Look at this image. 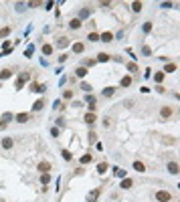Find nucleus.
Returning a JSON list of instances; mask_svg holds the SVG:
<instances>
[{"label": "nucleus", "mask_w": 180, "mask_h": 202, "mask_svg": "<svg viewBox=\"0 0 180 202\" xmlns=\"http://www.w3.org/2000/svg\"><path fill=\"white\" fill-rule=\"evenodd\" d=\"M156 200L158 202H170L172 200V194L166 192V190H158V192H156Z\"/></svg>", "instance_id": "f257e3e1"}, {"label": "nucleus", "mask_w": 180, "mask_h": 202, "mask_svg": "<svg viewBox=\"0 0 180 202\" xmlns=\"http://www.w3.org/2000/svg\"><path fill=\"white\" fill-rule=\"evenodd\" d=\"M2 146H4V148H12V140H10V137H4V140H2Z\"/></svg>", "instance_id": "b1692460"}, {"label": "nucleus", "mask_w": 180, "mask_h": 202, "mask_svg": "<svg viewBox=\"0 0 180 202\" xmlns=\"http://www.w3.org/2000/svg\"><path fill=\"white\" fill-rule=\"evenodd\" d=\"M85 101H87V103H89V105H93V103H95V97H93V95H89V93H87Z\"/></svg>", "instance_id": "473e14b6"}, {"label": "nucleus", "mask_w": 180, "mask_h": 202, "mask_svg": "<svg viewBox=\"0 0 180 202\" xmlns=\"http://www.w3.org/2000/svg\"><path fill=\"white\" fill-rule=\"evenodd\" d=\"M67 45H69V39H65V36H61V39H59V43H57V47H61V49H63V47H67Z\"/></svg>", "instance_id": "412c9836"}, {"label": "nucleus", "mask_w": 180, "mask_h": 202, "mask_svg": "<svg viewBox=\"0 0 180 202\" xmlns=\"http://www.w3.org/2000/svg\"><path fill=\"white\" fill-rule=\"evenodd\" d=\"M69 28H73V30H77V28H81V20L79 18H73L71 22H69Z\"/></svg>", "instance_id": "9b49d317"}, {"label": "nucleus", "mask_w": 180, "mask_h": 202, "mask_svg": "<svg viewBox=\"0 0 180 202\" xmlns=\"http://www.w3.org/2000/svg\"><path fill=\"white\" fill-rule=\"evenodd\" d=\"M43 53H45V55H51V53H53V47H51V45H45V47H43Z\"/></svg>", "instance_id": "7c9ffc66"}, {"label": "nucleus", "mask_w": 180, "mask_h": 202, "mask_svg": "<svg viewBox=\"0 0 180 202\" xmlns=\"http://www.w3.org/2000/svg\"><path fill=\"white\" fill-rule=\"evenodd\" d=\"M87 123V125H91V123H95V113H87L85 115V119H83Z\"/></svg>", "instance_id": "dca6fc26"}, {"label": "nucleus", "mask_w": 180, "mask_h": 202, "mask_svg": "<svg viewBox=\"0 0 180 202\" xmlns=\"http://www.w3.org/2000/svg\"><path fill=\"white\" fill-rule=\"evenodd\" d=\"M97 196H99V188H95L93 192L89 194V198H87V200H89V202H95V200H97Z\"/></svg>", "instance_id": "a211bd4d"}, {"label": "nucleus", "mask_w": 180, "mask_h": 202, "mask_svg": "<svg viewBox=\"0 0 180 202\" xmlns=\"http://www.w3.org/2000/svg\"><path fill=\"white\" fill-rule=\"evenodd\" d=\"M109 125H111V119L105 117V119H103V128H109Z\"/></svg>", "instance_id": "79ce46f5"}, {"label": "nucleus", "mask_w": 180, "mask_h": 202, "mask_svg": "<svg viewBox=\"0 0 180 202\" xmlns=\"http://www.w3.org/2000/svg\"><path fill=\"white\" fill-rule=\"evenodd\" d=\"M37 168H39L43 174H49V170H51V164H49V162H39V166H37Z\"/></svg>", "instance_id": "39448f33"}, {"label": "nucleus", "mask_w": 180, "mask_h": 202, "mask_svg": "<svg viewBox=\"0 0 180 202\" xmlns=\"http://www.w3.org/2000/svg\"><path fill=\"white\" fill-rule=\"evenodd\" d=\"M61 154H63V158H65L67 162L71 160V158H73V156H71V152H69V150H61Z\"/></svg>", "instance_id": "a878e982"}, {"label": "nucleus", "mask_w": 180, "mask_h": 202, "mask_svg": "<svg viewBox=\"0 0 180 202\" xmlns=\"http://www.w3.org/2000/svg\"><path fill=\"white\" fill-rule=\"evenodd\" d=\"M114 93H115L114 87H105V89H103V97H111Z\"/></svg>", "instance_id": "aec40b11"}, {"label": "nucleus", "mask_w": 180, "mask_h": 202, "mask_svg": "<svg viewBox=\"0 0 180 202\" xmlns=\"http://www.w3.org/2000/svg\"><path fill=\"white\" fill-rule=\"evenodd\" d=\"M10 77H12V71H10V69H2V71H0V81L10 79Z\"/></svg>", "instance_id": "423d86ee"}, {"label": "nucleus", "mask_w": 180, "mask_h": 202, "mask_svg": "<svg viewBox=\"0 0 180 202\" xmlns=\"http://www.w3.org/2000/svg\"><path fill=\"white\" fill-rule=\"evenodd\" d=\"M4 128H6V121H2V119H0V129H4Z\"/></svg>", "instance_id": "37998d69"}, {"label": "nucleus", "mask_w": 180, "mask_h": 202, "mask_svg": "<svg viewBox=\"0 0 180 202\" xmlns=\"http://www.w3.org/2000/svg\"><path fill=\"white\" fill-rule=\"evenodd\" d=\"M31 91H34V93H45L47 87H45V85H39V83H33V85H31Z\"/></svg>", "instance_id": "20e7f679"}, {"label": "nucleus", "mask_w": 180, "mask_h": 202, "mask_svg": "<svg viewBox=\"0 0 180 202\" xmlns=\"http://www.w3.org/2000/svg\"><path fill=\"white\" fill-rule=\"evenodd\" d=\"M132 186H133V182L130 180V178H124V182H121V188H124V190H130Z\"/></svg>", "instance_id": "4468645a"}, {"label": "nucleus", "mask_w": 180, "mask_h": 202, "mask_svg": "<svg viewBox=\"0 0 180 202\" xmlns=\"http://www.w3.org/2000/svg\"><path fill=\"white\" fill-rule=\"evenodd\" d=\"M168 172L170 174H178V162H170L168 164Z\"/></svg>", "instance_id": "0eeeda50"}, {"label": "nucleus", "mask_w": 180, "mask_h": 202, "mask_svg": "<svg viewBox=\"0 0 180 202\" xmlns=\"http://www.w3.org/2000/svg\"><path fill=\"white\" fill-rule=\"evenodd\" d=\"M174 71H176V65H174V63H168L166 67H164V73H174Z\"/></svg>", "instance_id": "6ab92c4d"}, {"label": "nucleus", "mask_w": 180, "mask_h": 202, "mask_svg": "<svg viewBox=\"0 0 180 202\" xmlns=\"http://www.w3.org/2000/svg\"><path fill=\"white\" fill-rule=\"evenodd\" d=\"M127 69H130V71H138V65H136V63H130Z\"/></svg>", "instance_id": "a19ab883"}, {"label": "nucleus", "mask_w": 180, "mask_h": 202, "mask_svg": "<svg viewBox=\"0 0 180 202\" xmlns=\"http://www.w3.org/2000/svg\"><path fill=\"white\" fill-rule=\"evenodd\" d=\"M99 39L103 40V43H111V40H114V34L111 33H103V34H99Z\"/></svg>", "instance_id": "9d476101"}, {"label": "nucleus", "mask_w": 180, "mask_h": 202, "mask_svg": "<svg viewBox=\"0 0 180 202\" xmlns=\"http://www.w3.org/2000/svg\"><path fill=\"white\" fill-rule=\"evenodd\" d=\"M97 172H99V174H105V172H107V164H105V162H101L99 166H97Z\"/></svg>", "instance_id": "4be33fe9"}, {"label": "nucleus", "mask_w": 180, "mask_h": 202, "mask_svg": "<svg viewBox=\"0 0 180 202\" xmlns=\"http://www.w3.org/2000/svg\"><path fill=\"white\" fill-rule=\"evenodd\" d=\"M152 30V22H144V33H150Z\"/></svg>", "instance_id": "f704fd0d"}, {"label": "nucleus", "mask_w": 180, "mask_h": 202, "mask_svg": "<svg viewBox=\"0 0 180 202\" xmlns=\"http://www.w3.org/2000/svg\"><path fill=\"white\" fill-rule=\"evenodd\" d=\"M133 170H136V172H146V166H144V162H133Z\"/></svg>", "instance_id": "6e6552de"}, {"label": "nucleus", "mask_w": 180, "mask_h": 202, "mask_svg": "<svg viewBox=\"0 0 180 202\" xmlns=\"http://www.w3.org/2000/svg\"><path fill=\"white\" fill-rule=\"evenodd\" d=\"M115 176H120V178H124V176H126V172H124V170H120V168H115Z\"/></svg>", "instance_id": "58836bf2"}, {"label": "nucleus", "mask_w": 180, "mask_h": 202, "mask_svg": "<svg viewBox=\"0 0 180 202\" xmlns=\"http://www.w3.org/2000/svg\"><path fill=\"white\" fill-rule=\"evenodd\" d=\"M89 14H91V10H87V8H83V10H81V18H85V16H89ZM79 18V20H81Z\"/></svg>", "instance_id": "c9c22d12"}, {"label": "nucleus", "mask_w": 180, "mask_h": 202, "mask_svg": "<svg viewBox=\"0 0 180 202\" xmlns=\"http://www.w3.org/2000/svg\"><path fill=\"white\" fill-rule=\"evenodd\" d=\"M81 89H83V91H85V93H91V85H89V83H81Z\"/></svg>", "instance_id": "bb28decb"}, {"label": "nucleus", "mask_w": 180, "mask_h": 202, "mask_svg": "<svg viewBox=\"0 0 180 202\" xmlns=\"http://www.w3.org/2000/svg\"><path fill=\"white\" fill-rule=\"evenodd\" d=\"M95 63H97V61H85V63H83V67H93V65H95Z\"/></svg>", "instance_id": "e433bc0d"}, {"label": "nucleus", "mask_w": 180, "mask_h": 202, "mask_svg": "<svg viewBox=\"0 0 180 202\" xmlns=\"http://www.w3.org/2000/svg\"><path fill=\"white\" fill-rule=\"evenodd\" d=\"M6 34H10V28H8V27L0 28V36H6Z\"/></svg>", "instance_id": "72a5a7b5"}, {"label": "nucleus", "mask_w": 180, "mask_h": 202, "mask_svg": "<svg viewBox=\"0 0 180 202\" xmlns=\"http://www.w3.org/2000/svg\"><path fill=\"white\" fill-rule=\"evenodd\" d=\"M172 113H174V109L170 105H164L160 109V119H168V117H172Z\"/></svg>", "instance_id": "f03ea898"}, {"label": "nucleus", "mask_w": 180, "mask_h": 202, "mask_svg": "<svg viewBox=\"0 0 180 202\" xmlns=\"http://www.w3.org/2000/svg\"><path fill=\"white\" fill-rule=\"evenodd\" d=\"M89 40H91V43H97V40H99V34H97V33H91V34H89Z\"/></svg>", "instance_id": "c756f323"}, {"label": "nucleus", "mask_w": 180, "mask_h": 202, "mask_svg": "<svg viewBox=\"0 0 180 202\" xmlns=\"http://www.w3.org/2000/svg\"><path fill=\"white\" fill-rule=\"evenodd\" d=\"M85 51V45L83 43H75L73 45V53H83Z\"/></svg>", "instance_id": "ddd939ff"}, {"label": "nucleus", "mask_w": 180, "mask_h": 202, "mask_svg": "<svg viewBox=\"0 0 180 202\" xmlns=\"http://www.w3.org/2000/svg\"><path fill=\"white\" fill-rule=\"evenodd\" d=\"M132 10H133V12H140V10H142V2H133Z\"/></svg>", "instance_id": "cd10ccee"}, {"label": "nucleus", "mask_w": 180, "mask_h": 202, "mask_svg": "<svg viewBox=\"0 0 180 202\" xmlns=\"http://www.w3.org/2000/svg\"><path fill=\"white\" fill-rule=\"evenodd\" d=\"M49 180H51V178H49V174H43V178H40V182H43V184H49Z\"/></svg>", "instance_id": "ea45409f"}, {"label": "nucleus", "mask_w": 180, "mask_h": 202, "mask_svg": "<svg viewBox=\"0 0 180 202\" xmlns=\"http://www.w3.org/2000/svg\"><path fill=\"white\" fill-rule=\"evenodd\" d=\"M45 107V101L39 99V101H34V105H33V111H40V109Z\"/></svg>", "instance_id": "2eb2a0df"}, {"label": "nucleus", "mask_w": 180, "mask_h": 202, "mask_svg": "<svg viewBox=\"0 0 180 202\" xmlns=\"http://www.w3.org/2000/svg\"><path fill=\"white\" fill-rule=\"evenodd\" d=\"M63 97H65V99H71V97H73V91H69V89H67L65 93H63Z\"/></svg>", "instance_id": "4c0bfd02"}, {"label": "nucleus", "mask_w": 180, "mask_h": 202, "mask_svg": "<svg viewBox=\"0 0 180 202\" xmlns=\"http://www.w3.org/2000/svg\"><path fill=\"white\" fill-rule=\"evenodd\" d=\"M75 75H77V77H85V75H87V69L85 67H79L77 71H75Z\"/></svg>", "instance_id": "5701e85b"}, {"label": "nucleus", "mask_w": 180, "mask_h": 202, "mask_svg": "<svg viewBox=\"0 0 180 202\" xmlns=\"http://www.w3.org/2000/svg\"><path fill=\"white\" fill-rule=\"evenodd\" d=\"M154 81H156V83H162V81H164V73H156L154 75Z\"/></svg>", "instance_id": "c85d7f7f"}, {"label": "nucleus", "mask_w": 180, "mask_h": 202, "mask_svg": "<svg viewBox=\"0 0 180 202\" xmlns=\"http://www.w3.org/2000/svg\"><path fill=\"white\" fill-rule=\"evenodd\" d=\"M28 79H31V75H28V73H20L18 81H16V89H22V85H24V81H28Z\"/></svg>", "instance_id": "7ed1b4c3"}, {"label": "nucleus", "mask_w": 180, "mask_h": 202, "mask_svg": "<svg viewBox=\"0 0 180 202\" xmlns=\"http://www.w3.org/2000/svg\"><path fill=\"white\" fill-rule=\"evenodd\" d=\"M91 160H93V156H91V154H85L83 158H81V164H89Z\"/></svg>", "instance_id": "393cba45"}, {"label": "nucleus", "mask_w": 180, "mask_h": 202, "mask_svg": "<svg viewBox=\"0 0 180 202\" xmlns=\"http://www.w3.org/2000/svg\"><path fill=\"white\" fill-rule=\"evenodd\" d=\"M14 119L18 123H24V121H28V113H18V115H14Z\"/></svg>", "instance_id": "f8f14e48"}, {"label": "nucleus", "mask_w": 180, "mask_h": 202, "mask_svg": "<svg viewBox=\"0 0 180 202\" xmlns=\"http://www.w3.org/2000/svg\"><path fill=\"white\" fill-rule=\"evenodd\" d=\"M10 119H14V115H12V113H4V115H2V121H6V123H8Z\"/></svg>", "instance_id": "2f4dec72"}, {"label": "nucleus", "mask_w": 180, "mask_h": 202, "mask_svg": "<svg viewBox=\"0 0 180 202\" xmlns=\"http://www.w3.org/2000/svg\"><path fill=\"white\" fill-rule=\"evenodd\" d=\"M109 59H111V55H107V53H99L95 61H99V63H107Z\"/></svg>", "instance_id": "1a4fd4ad"}, {"label": "nucleus", "mask_w": 180, "mask_h": 202, "mask_svg": "<svg viewBox=\"0 0 180 202\" xmlns=\"http://www.w3.org/2000/svg\"><path fill=\"white\" fill-rule=\"evenodd\" d=\"M120 85H121V87H130V85H132V77H130V75L124 77V79L120 81Z\"/></svg>", "instance_id": "f3484780"}]
</instances>
